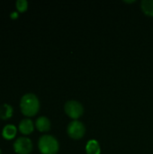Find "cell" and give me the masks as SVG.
Listing matches in <instances>:
<instances>
[{"label":"cell","mask_w":153,"mask_h":154,"mask_svg":"<svg viewBox=\"0 0 153 154\" xmlns=\"http://www.w3.org/2000/svg\"><path fill=\"white\" fill-rule=\"evenodd\" d=\"M21 111L24 116H32L40 108V102L37 97L32 93H27L23 95L20 101Z\"/></svg>","instance_id":"6da1fadb"},{"label":"cell","mask_w":153,"mask_h":154,"mask_svg":"<svg viewBox=\"0 0 153 154\" xmlns=\"http://www.w3.org/2000/svg\"><path fill=\"white\" fill-rule=\"evenodd\" d=\"M39 150L42 154H56L59 151V143L51 135H43L38 143Z\"/></svg>","instance_id":"7a4b0ae2"},{"label":"cell","mask_w":153,"mask_h":154,"mask_svg":"<svg viewBox=\"0 0 153 154\" xmlns=\"http://www.w3.org/2000/svg\"><path fill=\"white\" fill-rule=\"evenodd\" d=\"M65 112L69 117L73 119H78L83 114V106L79 102L70 100L65 104Z\"/></svg>","instance_id":"3957f363"},{"label":"cell","mask_w":153,"mask_h":154,"mask_svg":"<svg viewBox=\"0 0 153 154\" xmlns=\"http://www.w3.org/2000/svg\"><path fill=\"white\" fill-rule=\"evenodd\" d=\"M32 143L29 138L19 137L14 143V150L18 154H29L32 152Z\"/></svg>","instance_id":"277c9868"},{"label":"cell","mask_w":153,"mask_h":154,"mask_svg":"<svg viewBox=\"0 0 153 154\" xmlns=\"http://www.w3.org/2000/svg\"><path fill=\"white\" fill-rule=\"evenodd\" d=\"M85 126L78 121L71 122L68 126V134L73 139H80L85 134Z\"/></svg>","instance_id":"5b68a950"},{"label":"cell","mask_w":153,"mask_h":154,"mask_svg":"<svg viewBox=\"0 0 153 154\" xmlns=\"http://www.w3.org/2000/svg\"><path fill=\"white\" fill-rule=\"evenodd\" d=\"M35 125L39 131L46 132V131H49L50 128V122L47 117L40 116L39 118H37V120L35 122Z\"/></svg>","instance_id":"8992f818"},{"label":"cell","mask_w":153,"mask_h":154,"mask_svg":"<svg viewBox=\"0 0 153 154\" xmlns=\"http://www.w3.org/2000/svg\"><path fill=\"white\" fill-rule=\"evenodd\" d=\"M19 130L22 134H28L33 131V124L30 119H23L19 124Z\"/></svg>","instance_id":"52a82bcc"},{"label":"cell","mask_w":153,"mask_h":154,"mask_svg":"<svg viewBox=\"0 0 153 154\" xmlns=\"http://www.w3.org/2000/svg\"><path fill=\"white\" fill-rule=\"evenodd\" d=\"M16 134V127L13 125H6L4 126L2 131V135L5 139H13Z\"/></svg>","instance_id":"ba28073f"},{"label":"cell","mask_w":153,"mask_h":154,"mask_svg":"<svg viewBox=\"0 0 153 154\" xmlns=\"http://www.w3.org/2000/svg\"><path fill=\"white\" fill-rule=\"evenodd\" d=\"M86 151L87 154H100V146L96 140H91L87 143Z\"/></svg>","instance_id":"9c48e42d"},{"label":"cell","mask_w":153,"mask_h":154,"mask_svg":"<svg viewBox=\"0 0 153 154\" xmlns=\"http://www.w3.org/2000/svg\"><path fill=\"white\" fill-rule=\"evenodd\" d=\"M13 115V107L8 104H3L0 106V118L7 119Z\"/></svg>","instance_id":"30bf717a"},{"label":"cell","mask_w":153,"mask_h":154,"mask_svg":"<svg viewBox=\"0 0 153 154\" xmlns=\"http://www.w3.org/2000/svg\"><path fill=\"white\" fill-rule=\"evenodd\" d=\"M142 8L146 14L153 16V0H142Z\"/></svg>","instance_id":"8fae6325"},{"label":"cell","mask_w":153,"mask_h":154,"mask_svg":"<svg viewBox=\"0 0 153 154\" xmlns=\"http://www.w3.org/2000/svg\"><path fill=\"white\" fill-rule=\"evenodd\" d=\"M28 2L26 0H17L16 1V7L20 12H23L27 9Z\"/></svg>","instance_id":"7c38bea8"},{"label":"cell","mask_w":153,"mask_h":154,"mask_svg":"<svg viewBox=\"0 0 153 154\" xmlns=\"http://www.w3.org/2000/svg\"><path fill=\"white\" fill-rule=\"evenodd\" d=\"M10 16H11V18H16L17 17V13L16 12H13V13H11Z\"/></svg>","instance_id":"4fadbf2b"},{"label":"cell","mask_w":153,"mask_h":154,"mask_svg":"<svg viewBox=\"0 0 153 154\" xmlns=\"http://www.w3.org/2000/svg\"><path fill=\"white\" fill-rule=\"evenodd\" d=\"M0 154H1V150H0Z\"/></svg>","instance_id":"5bb4252c"}]
</instances>
